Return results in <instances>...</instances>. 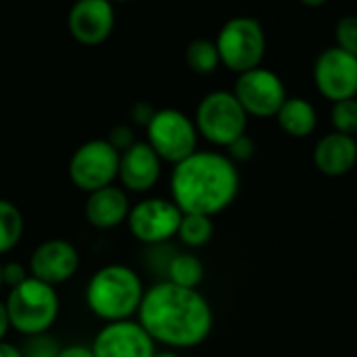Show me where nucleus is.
<instances>
[{
    "mask_svg": "<svg viewBox=\"0 0 357 357\" xmlns=\"http://www.w3.org/2000/svg\"><path fill=\"white\" fill-rule=\"evenodd\" d=\"M275 120L280 128L294 139H305L317 128V112L313 103L303 97H288L275 114Z\"/></svg>",
    "mask_w": 357,
    "mask_h": 357,
    "instance_id": "18",
    "label": "nucleus"
},
{
    "mask_svg": "<svg viewBox=\"0 0 357 357\" xmlns=\"http://www.w3.org/2000/svg\"><path fill=\"white\" fill-rule=\"evenodd\" d=\"M227 151H229V160L231 162H248L252 155H255V151H257V145H255V141L248 137V135H242V137H238L231 145H227Z\"/></svg>",
    "mask_w": 357,
    "mask_h": 357,
    "instance_id": "26",
    "label": "nucleus"
},
{
    "mask_svg": "<svg viewBox=\"0 0 357 357\" xmlns=\"http://www.w3.org/2000/svg\"><path fill=\"white\" fill-rule=\"evenodd\" d=\"M30 271L22 265V263H5L3 265V284L9 286V288H15L20 286L22 282H26L30 275Z\"/></svg>",
    "mask_w": 357,
    "mask_h": 357,
    "instance_id": "28",
    "label": "nucleus"
},
{
    "mask_svg": "<svg viewBox=\"0 0 357 357\" xmlns=\"http://www.w3.org/2000/svg\"><path fill=\"white\" fill-rule=\"evenodd\" d=\"M5 307L11 328L26 336H34L45 334L55 324L59 315V296L55 286L30 275L20 286L11 288Z\"/></svg>",
    "mask_w": 357,
    "mask_h": 357,
    "instance_id": "4",
    "label": "nucleus"
},
{
    "mask_svg": "<svg viewBox=\"0 0 357 357\" xmlns=\"http://www.w3.org/2000/svg\"><path fill=\"white\" fill-rule=\"evenodd\" d=\"M301 3L305 5V7H321L326 0H301Z\"/></svg>",
    "mask_w": 357,
    "mask_h": 357,
    "instance_id": "33",
    "label": "nucleus"
},
{
    "mask_svg": "<svg viewBox=\"0 0 357 357\" xmlns=\"http://www.w3.org/2000/svg\"><path fill=\"white\" fill-rule=\"evenodd\" d=\"M24 236V215L22 211L0 198V255L13 250Z\"/></svg>",
    "mask_w": 357,
    "mask_h": 357,
    "instance_id": "20",
    "label": "nucleus"
},
{
    "mask_svg": "<svg viewBox=\"0 0 357 357\" xmlns=\"http://www.w3.org/2000/svg\"><path fill=\"white\" fill-rule=\"evenodd\" d=\"M198 135L206 141L227 147L238 137L246 135L248 116L229 91H215L208 93L196 109L194 118Z\"/></svg>",
    "mask_w": 357,
    "mask_h": 357,
    "instance_id": "7",
    "label": "nucleus"
},
{
    "mask_svg": "<svg viewBox=\"0 0 357 357\" xmlns=\"http://www.w3.org/2000/svg\"><path fill=\"white\" fill-rule=\"evenodd\" d=\"M116 15L109 0H78L70 9L68 30L76 43L97 47L105 43L114 30Z\"/></svg>",
    "mask_w": 357,
    "mask_h": 357,
    "instance_id": "13",
    "label": "nucleus"
},
{
    "mask_svg": "<svg viewBox=\"0 0 357 357\" xmlns=\"http://www.w3.org/2000/svg\"><path fill=\"white\" fill-rule=\"evenodd\" d=\"M11 324H9V315H7V307L5 303L0 301V340H5L7 332H9Z\"/></svg>",
    "mask_w": 357,
    "mask_h": 357,
    "instance_id": "31",
    "label": "nucleus"
},
{
    "mask_svg": "<svg viewBox=\"0 0 357 357\" xmlns=\"http://www.w3.org/2000/svg\"><path fill=\"white\" fill-rule=\"evenodd\" d=\"M109 3H128V0H109Z\"/></svg>",
    "mask_w": 357,
    "mask_h": 357,
    "instance_id": "36",
    "label": "nucleus"
},
{
    "mask_svg": "<svg viewBox=\"0 0 357 357\" xmlns=\"http://www.w3.org/2000/svg\"><path fill=\"white\" fill-rule=\"evenodd\" d=\"M234 97L238 99L246 116L255 118H275L282 103L288 99L282 78L261 66L238 74Z\"/></svg>",
    "mask_w": 357,
    "mask_h": 357,
    "instance_id": "9",
    "label": "nucleus"
},
{
    "mask_svg": "<svg viewBox=\"0 0 357 357\" xmlns=\"http://www.w3.org/2000/svg\"><path fill=\"white\" fill-rule=\"evenodd\" d=\"M147 145L155 151L162 162L178 164L188 155L198 151V130L190 116L183 112L164 107L155 109L145 126Z\"/></svg>",
    "mask_w": 357,
    "mask_h": 357,
    "instance_id": "5",
    "label": "nucleus"
},
{
    "mask_svg": "<svg viewBox=\"0 0 357 357\" xmlns=\"http://www.w3.org/2000/svg\"><path fill=\"white\" fill-rule=\"evenodd\" d=\"M80 265V257L74 244L66 240H47L43 242L30 257V275L49 284L57 286L68 282Z\"/></svg>",
    "mask_w": 357,
    "mask_h": 357,
    "instance_id": "14",
    "label": "nucleus"
},
{
    "mask_svg": "<svg viewBox=\"0 0 357 357\" xmlns=\"http://www.w3.org/2000/svg\"><path fill=\"white\" fill-rule=\"evenodd\" d=\"M120 153L112 147L107 139H91L82 143L70 160L68 172L72 183L86 194L112 185L118 176Z\"/></svg>",
    "mask_w": 357,
    "mask_h": 357,
    "instance_id": "8",
    "label": "nucleus"
},
{
    "mask_svg": "<svg viewBox=\"0 0 357 357\" xmlns=\"http://www.w3.org/2000/svg\"><path fill=\"white\" fill-rule=\"evenodd\" d=\"M107 141L112 143V147H114L118 153H122V151H126V149L135 143L132 128H130V126H126V124L114 126V130L109 132V139H107Z\"/></svg>",
    "mask_w": 357,
    "mask_h": 357,
    "instance_id": "27",
    "label": "nucleus"
},
{
    "mask_svg": "<svg viewBox=\"0 0 357 357\" xmlns=\"http://www.w3.org/2000/svg\"><path fill=\"white\" fill-rule=\"evenodd\" d=\"M240 172L236 162L219 151H194L174 164L170 176L172 202L183 215L215 217L236 200Z\"/></svg>",
    "mask_w": 357,
    "mask_h": 357,
    "instance_id": "2",
    "label": "nucleus"
},
{
    "mask_svg": "<svg viewBox=\"0 0 357 357\" xmlns=\"http://www.w3.org/2000/svg\"><path fill=\"white\" fill-rule=\"evenodd\" d=\"M313 164L324 176H344L357 164V143L355 137L342 132L324 135L313 147Z\"/></svg>",
    "mask_w": 357,
    "mask_h": 357,
    "instance_id": "16",
    "label": "nucleus"
},
{
    "mask_svg": "<svg viewBox=\"0 0 357 357\" xmlns=\"http://www.w3.org/2000/svg\"><path fill=\"white\" fill-rule=\"evenodd\" d=\"M181 217H183V213L176 208V204L172 200L147 198V200H141L135 206H130L126 223H128L130 234L139 242H143L147 246H155V244H164L172 236H176Z\"/></svg>",
    "mask_w": 357,
    "mask_h": 357,
    "instance_id": "10",
    "label": "nucleus"
},
{
    "mask_svg": "<svg viewBox=\"0 0 357 357\" xmlns=\"http://www.w3.org/2000/svg\"><path fill=\"white\" fill-rule=\"evenodd\" d=\"M215 45L221 63L236 74H244L261 66L267 49V38L263 26L257 20L234 17L221 28Z\"/></svg>",
    "mask_w": 357,
    "mask_h": 357,
    "instance_id": "6",
    "label": "nucleus"
},
{
    "mask_svg": "<svg viewBox=\"0 0 357 357\" xmlns=\"http://www.w3.org/2000/svg\"><path fill=\"white\" fill-rule=\"evenodd\" d=\"M330 122L334 126V132L357 137V99H344L332 103Z\"/></svg>",
    "mask_w": 357,
    "mask_h": 357,
    "instance_id": "23",
    "label": "nucleus"
},
{
    "mask_svg": "<svg viewBox=\"0 0 357 357\" xmlns=\"http://www.w3.org/2000/svg\"><path fill=\"white\" fill-rule=\"evenodd\" d=\"M185 63H188V68L192 72H196L200 76L213 74L221 66L217 45L213 40H208V38L192 40L188 45V49H185Z\"/></svg>",
    "mask_w": 357,
    "mask_h": 357,
    "instance_id": "21",
    "label": "nucleus"
},
{
    "mask_svg": "<svg viewBox=\"0 0 357 357\" xmlns=\"http://www.w3.org/2000/svg\"><path fill=\"white\" fill-rule=\"evenodd\" d=\"M176 236L181 238L183 244H188L192 248L206 246L215 236L213 219L204 217V215H183L181 223H178Z\"/></svg>",
    "mask_w": 357,
    "mask_h": 357,
    "instance_id": "22",
    "label": "nucleus"
},
{
    "mask_svg": "<svg viewBox=\"0 0 357 357\" xmlns=\"http://www.w3.org/2000/svg\"><path fill=\"white\" fill-rule=\"evenodd\" d=\"M95 357H153L155 342L139 321H107L93 340Z\"/></svg>",
    "mask_w": 357,
    "mask_h": 357,
    "instance_id": "12",
    "label": "nucleus"
},
{
    "mask_svg": "<svg viewBox=\"0 0 357 357\" xmlns=\"http://www.w3.org/2000/svg\"><path fill=\"white\" fill-rule=\"evenodd\" d=\"M355 143H357V137H355Z\"/></svg>",
    "mask_w": 357,
    "mask_h": 357,
    "instance_id": "37",
    "label": "nucleus"
},
{
    "mask_svg": "<svg viewBox=\"0 0 357 357\" xmlns=\"http://www.w3.org/2000/svg\"><path fill=\"white\" fill-rule=\"evenodd\" d=\"M0 288H3V265H0Z\"/></svg>",
    "mask_w": 357,
    "mask_h": 357,
    "instance_id": "35",
    "label": "nucleus"
},
{
    "mask_svg": "<svg viewBox=\"0 0 357 357\" xmlns=\"http://www.w3.org/2000/svg\"><path fill=\"white\" fill-rule=\"evenodd\" d=\"M61 351V347L57 344V340L53 336L45 334H34L28 336V340L24 342V347L20 349L22 357H57Z\"/></svg>",
    "mask_w": 357,
    "mask_h": 357,
    "instance_id": "24",
    "label": "nucleus"
},
{
    "mask_svg": "<svg viewBox=\"0 0 357 357\" xmlns=\"http://www.w3.org/2000/svg\"><path fill=\"white\" fill-rule=\"evenodd\" d=\"M57 357H95L93 355V349L91 347H84V344H70V347H63L59 351Z\"/></svg>",
    "mask_w": 357,
    "mask_h": 357,
    "instance_id": "30",
    "label": "nucleus"
},
{
    "mask_svg": "<svg viewBox=\"0 0 357 357\" xmlns=\"http://www.w3.org/2000/svg\"><path fill=\"white\" fill-rule=\"evenodd\" d=\"M155 114V109L149 105V103H135L132 109H130V116L137 124L141 126H147V122L151 120V116Z\"/></svg>",
    "mask_w": 357,
    "mask_h": 357,
    "instance_id": "29",
    "label": "nucleus"
},
{
    "mask_svg": "<svg viewBox=\"0 0 357 357\" xmlns=\"http://www.w3.org/2000/svg\"><path fill=\"white\" fill-rule=\"evenodd\" d=\"M128 211H130L128 198H126L124 190H120L116 185H107V188H101V190L89 194V200L84 206L86 221L97 229L118 227L120 223L126 221Z\"/></svg>",
    "mask_w": 357,
    "mask_h": 357,
    "instance_id": "17",
    "label": "nucleus"
},
{
    "mask_svg": "<svg viewBox=\"0 0 357 357\" xmlns=\"http://www.w3.org/2000/svg\"><path fill=\"white\" fill-rule=\"evenodd\" d=\"M313 82L332 103L357 97V57L338 47L326 49L313 63Z\"/></svg>",
    "mask_w": 357,
    "mask_h": 357,
    "instance_id": "11",
    "label": "nucleus"
},
{
    "mask_svg": "<svg viewBox=\"0 0 357 357\" xmlns=\"http://www.w3.org/2000/svg\"><path fill=\"white\" fill-rule=\"evenodd\" d=\"M143 284L135 269L126 265H105L93 273L86 286L89 309L105 321L130 319L139 311L143 298Z\"/></svg>",
    "mask_w": 357,
    "mask_h": 357,
    "instance_id": "3",
    "label": "nucleus"
},
{
    "mask_svg": "<svg viewBox=\"0 0 357 357\" xmlns=\"http://www.w3.org/2000/svg\"><path fill=\"white\" fill-rule=\"evenodd\" d=\"M0 357H22L20 349L7 340H0Z\"/></svg>",
    "mask_w": 357,
    "mask_h": 357,
    "instance_id": "32",
    "label": "nucleus"
},
{
    "mask_svg": "<svg viewBox=\"0 0 357 357\" xmlns=\"http://www.w3.org/2000/svg\"><path fill=\"white\" fill-rule=\"evenodd\" d=\"M162 160L147 145V141H135L126 151L120 153L118 176L120 183L130 192H149L160 178Z\"/></svg>",
    "mask_w": 357,
    "mask_h": 357,
    "instance_id": "15",
    "label": "nucleus"
},
{
    "mask_svg": "<svg viewBox=\"0 0 357 357\" xmlns=\"http://www.w3.org/2000/svg\"><path fill=\"white\" fill-rule=\"evenodd\" d=\"M336 47L344 53L357 57V15H347L336 24L334 30Z\"/></svg>",
    "mask_w": 357,
    "mask_h": 357,
    "instance_id": "25",
    "label": "nucleus"
},
{
    "mask_svg": "<svg viewBox=\"0 0 357 357\" xmlns=\"http://www.w3.org/2000/svg\"><path fill=\"white\" fill-rule=\"evenodd\" d=\"M153 357H178L174 351H162V353H155Z\"/></svg>",
    "mask_w": 357,
    "mask_h": 357,
    "instance_id": "34",
    "label": "nucleus"
},
{
    "mask_svg": "<svg viewBox=\"0 0 357 357\" xmlns=\"http://www.w3.org/2000/svg\"><path fill=\"white\" fill-rule=\"evenodd\" d=\"M204 280V263L196 255L176 252L166 269V282L181 288H198Z\"/></svg>",
    "mask_w": 357,
    "mask_h": 357,
    "instance_id": "19",
    "label": "nucleus"
},
{
    "mask_svg": "<svg viewBox=\"0 0 357 357\" xmlns=\"http://www.w3.org/2000/svg\"><path fill=\"white\" fill-rule=\"evenodd\" d=\"M139 326L153 342L172 349L202 344L213 330V309L198 288H181L170 282L153 284L143 292Z\"/></svg>",
    "mask_w": 357,
    "mask_h": 357,
    "instance_id": "1",
    "label": "nucleus"
}]
</instances>
